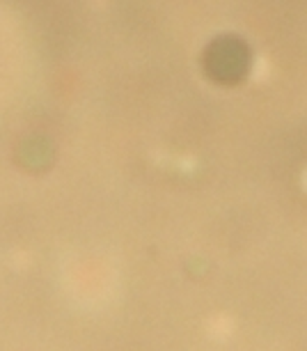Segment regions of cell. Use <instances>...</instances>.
Returning <instances> with one entry per match:
<instances>
[{
  "label": "cell",
  "instance_id": "1",
  "mask_svg": "<svg viewBox=\"0 0 307 351\" xmlns=\"http://www.w3.org/2000/svg\"><path fill=\"white\" fill-rule=\"evenodd\" d=\"M204 67L213 81L234 83L248 69V53L238 39H216L204 56Z\"/></svg>",
  "mask_w": 307,
  "mask_h": 351
}]
</instances>
